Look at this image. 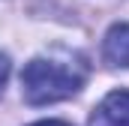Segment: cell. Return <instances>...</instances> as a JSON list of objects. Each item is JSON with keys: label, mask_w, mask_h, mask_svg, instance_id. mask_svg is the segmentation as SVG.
I'll use <instances>...</instances> for the list:
<instances>
[{"label": "cell", "mask_w": 129, "mask_h": 126, "mask_svg": "<svg viewBox=\"0 0 129 126\" xmlns=\"http://www.w3.org/2000/svg\"><path fill=\"white\" fill-rule=\"evenodd\" d=\"M90 126H129V90H111L93 108Z\"/></svg>", "instance_id": "obj_2"}, {"label": "cell", "mask_w": 129, "mask_h": 126, "mask_svg": "<svg viewBox=\"0 0 129 126\" xmlns=\"http://www.w3.org/2000/svg\"><path fill=\"white\" fill-rule=\"evenodd\" d=\"M102 54L111 66H123L129 69V24H114L105 33L102 42Z\"/></svg>", "instance_id": "obj_3"}, {"label": "cell", "mask_w": 129, "mask_h": 126, "mask_svg": "<svg viewBox=\"0 0 129 126\" xmlns=\"http://www.w3.org/2000/svg\"><path fill=\"white\" fill-rule=\"evenodd\" d=\"M9 72H12V63H9V57L0 51V93H3V87H6V81H9Z\"/></svg>", "instance_id": "obj_4"}, {"label": "cell", "mask_w": 129, "mask_h": 126, "mask_svg": "<svg viewBox=\"0 0 129 126\" xmlns=\"http://www.w3.org/2000/svg\"><path fill=\"white\" fill-rule=\"evenodd\" d=\"M30 126H72L66 120H39V123H30Z\"/></svg>", "instance_id": "obj_5"}, {"label": "cell", "mask_w": 129, "mask_h": 126, "mask_svg": "<svg viewBox=\"0 0 129 126\" xmlns=\"http://www.w3.org/2000/svg\"><path fill=\"white\" fill-rule=\"evenodd\" d=\"M87 81V63L78 54L33 57L21 72V93L30 105H51L75 96Z\"/></svg>", "instance_id": "obj_1"}]
</instances>
